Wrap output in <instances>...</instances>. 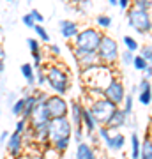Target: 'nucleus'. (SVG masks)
Masks as SVG:
<instances>
[{
  "label": "nucleus",
  "mask_w": 152,
  "mask_h": 159,
  "mask_svg": "<svg viewBox=\"0 0 152 159\" xmlns=\"http://www.w3.org/2000/svg\"><path fill=\"white\" fill-rule=\"evenodd\" d=\"M149 64H150V66H152V57H150V60H149Z\"/></svg>",
  "instance_id": "8fccbe9b"
},
{
  "label": "nucleus",
  "mask_w": 152,
  "mask_h": 159,
  "mask_svg": "<svg viewBox=\"0 0 152 159\" xmlns=\"http://www.w3.org/2000/svg\"><path fill=\"white\" fill-rule=\"evenodd\" d=\"M74 159H97L96 147L90 145V142H80L76 143V152H74Z\"/></svg>",
  "instance_id": "f3484780"
},
{
  "label": "nucleus",
  "mask_w": 152,
  "mask_h": 159,
  "mask_svg": "<svg viewBox=\"0 0 152 159\" xmlns=\"http://www.w3.org/2000/svg\"><path fill=\"white\" fill-rule=\"evenodd\" d=\"M117 108H118L117 104H113L112 101H108L104 96L89 99V110L92 111V115L96 117V120H97L99 125H106L108 120L112 119L113 111H115Z\"/></svg>",
  "instance_id": "39448f33"
},
{
  "label": "nucleus",
  "mask_w": 152,
  "mask_h": 159,
  "mask_svg": "<svg viewBox=\"0 0 152 159\" xmlns=\"http://www.w3.org/2000/svg\"><path fill=\"white\" fill-rule=\"evenodd\" d=\"M0 115H2V108H0Z\"/></svg>",
  "instance_id": "603ef678"
},
{
  "label": "nucleus",
  "mask_w": 152,
  "mask_h": 159,
  "mask_svg": "<svg viewBox=\"0 0 152 159\" xmlns=\"http://www.w3.org/2000/svg\"><path fill=\"white\" fill-rule=\"evenodd\" d=\"M122 44H124L126 50L133 51V53H138V50H140V43L133 35H122Z\"/></svg>",
  "instance_id": "b1692460"
},
{
  "label": "nucleus",
  "mask_w": 152,
  "mask_h": 159,
  "mask_svg": "<svg viewBox=\"0 0 152 159\" xmlns=\"http://www.w3.org/2000/svg\"><path fill=\"white\" fill-rule=\"evenodd\" d=\"M73 140L76 143H80V142H83V140H85V129H83V125H80V127H74V129H73Z\"/></svg>",
  "instance_id": "f704fd0d"
},
{
  "label": "nucleus",
  "mask_w": 152,
  "mask_h": 159,
  "mask_svg": "<svg viewBox=\"0 0 152 159\" xmlns=\"http://www.w3.org/2000/svg\"><path fill=\"white\" fill-rule=\"evenodd\" d=\"M147 66H149V60H145L140 53H136L135 58H133V69H136L138 73H143V69H145Z\"/></svg>",
  "instance_id": "c85d7f7f"
},
{
  "label": "nucleus",
  "mask_w": 152,
  "mask_h": 159,
  "mask_svg": "<svg viewBox=\"0 0 152 159\" xmlns=\"http://www.w3.org/2000/svg\"><path fill=\"white\" fill-rule=\"evenodd\" d=\"M23 147H25V140H23V134L21 133H16L12 131L9 140L6 143V150L11 157H20L23 154Z\"/></svg>",
  "instance_id": "ddd939ff"
},
{
  "label": "nucleus",
  "mask_w": 152,
  "mask_h": 159,
  "mask_svg": "<svg viewBox=\"0 0 152 159\" xmlns=\"http://www.w3.org/2000/svg\"><path fill=\"white\" fill-rule=\"evenodd\" d=\"M126 94H127V92H126L124 83H122L117 76H115V78H113L112 81L104 87V90H103V96L106 97L108 101H112L113 104H117V106H120V104L124 102Z\"/></svg>",
  "instance_id": "9d476101"
},
{
  "label": "nucleus",
  "mask_w": 152,
  "mask_h": 159,
  "mask_svg": "<svg viewBox=\"0 0 152 159\" xmlns=\"http://www.w3.org/2000/svg\"><path fill=\"white\" fill-rule=\"evenodd\" d=\"M140 159H152V138L150 136H145V140L141 142Z\"/></svg>",
  "instance_id": "4be33fe9"
},
{
  "label": "nucleus",
  "mask_w": 152,
  "mask_h": 159,
  "mask_svg": "<svg viewBox=\"0 0 152 159\" xmlns=\"http://www.w3.org/2000/svg\"><path fill=\"white\" fill-rule=\"evenodd\" d=\"M126 20L129 29H133L136 34L140 35H149L152 32V14L150 11L145 9H138V7L131 6L126 11Z\"/></svg>",
  "instance_id": "7ed1b4c3"
},
{
  "label": "nucleus",
  "mask_w": 152,
  "mask_h": 159,
  "mask_svg": "<svg viewBox=\"0 0 152 159\" xmlns=\"http://www.w3.org/2000/svg\"><path fill=\"white\" fill-rule=\"evenodd\" d=\"M108 129H110V127H108ZM103 143L106 145V148L110 150V152L118 154V152H122L124 147H126V134L120 133V131H112L110 129V134H108V138Z\"/></svg>",
  "instance_id": "f8f14e48"
},
{
  "label": "nucleus",
  "mask_w": 152,
  "mask_h": 159,
  "mask_svg": "<svg viewBox=\"0 0 152 159\" xmlns=\"http://www.w3.org/2000/svg\"><path fill=\"white\" fill-rule=\"evenodd\" d=\"M66 2H67V4H74V6H78L81 0H66Z\"/></svg>",
  "instance_id": "de8ad7c7"
},
{
  "label": "nucleus",
  "mask_w": 152,
  "mask_h": 159,
  "mask_svg": "<svg viewBox=\"0 0 152 159\" xmlns=\"http://www.w3.org/2000/svg\"><path fill=\"white\" fill-rule=\"evenodd\" d=\"M140 148H141V140L140 134L133 131L129 136V157L131 159H140Z\"/></svg>",
  "instance_id": "412c9836"
},
{
  "label": "nucleus",
  "mask_w": 152,
  "mask_h": 159,
  "mask_svg": "<svg viewBox=\"0 0 152 159\" xmlns=\"http://www.w3.org/2000/svg\"><path fill=\"white\" fill-rule=\"evenodd\" d=\"M71 55H73V58L76 60L80 71L101 64V60H99V57H97V51H90V50H85V48H78V46H74V44H71Z\"/></svg>",
  "instance_id": "6e6552de"
},
{
  "label": "nucleus",
  "mask_w": 152,
  "mask_h": 159,
  "mask_svg": "<svg viewBox=\"0 0 152 159\" xmlns=\"http://www.w3.org/2000/svg\"><path fill=\"white\" fill-rule=\"evenodd\" d=\"M2 96L6 97V102H7V106H9V108L12 106V102H14V101L18 99V97H20V96L16 94V92H9V90H6L4 94H2Z\"/></svg>",
  "instance_id": "4c0bfd02"
},
{
  "label": "nucleus",
  "mask_w": 152,
  "mask_h": 159,
  "mask_svg": "<svg viewBox=\"0 0 152 159\" xmlns=\"http://www.w3.org/2000/svg\"><path fill=\"white\" fill-rule=\"evenodd\" d=\"M4 71H6V62H4V60H0V74L4 73Z\"/></svg>",
  "instance_id": "49530a36"
},
{
  "label": "nucleus",
  "mask_w": 152,
  "mask_h": 159,
  "mask_svg": "<svg viewBox=\"0 0 152 159\" xmlns=\"http://www.w3.org/2000/svg\"><path fill=\"white\" fill-rule=\"evenodd\" d=\"M35 85L43 89L44 85H48V78H46V64L35 69Z\"/></svg>",
  "instance_id": "bb28decb"
},
{
  "label": "nucleus",
  "mask_w": 152,
  "mask_h": 159,
  "mask_svg": "<svg viewBox=\"0 0 152 159\" xmlns=\"http://www.w3.org/2000/svg\"><path fill=\"white\" fill-rule=\"evenodd\" d=\"M108 159H117V157H108Z\"/></svg>",
  "instance_id": "3c124183"
},
{
  "label": "nucleus",
  "mask_w": 152,
  "mask_h": 159,
  "mask_svg": "<svg viewBox=\"0 0 152 159\" xmlns=\"http://www.w3.org/2000/svg\"><path fill=\"white\" fill-rule=\"evenodd\" d=\"M9 136H11V133L7 129H4L2 133H0V147H6V143H7V140H9Z\"/></svg>",
  "instance_id": "a19ab883"
},
{
  "label": "nucleus",
  "mask_w": 152,
  "mask_h": 159,
  "mask_svg": "<svg viewBox=\"0 0 152 159\" xmlns=\"http://www.w3.org/2000/svg\"><path fill=\"white\" fill-rule=\"evenodd\" d=\"M138 53H140L141 57L145 58V60H150V57H152V46H150V44H147V46H140Z\"/></svg>",
  "instance_id": "e433bc0d"
},
{
  "label": "nucleus",
  "mask_w": 152,
  "mask_h": 159,
  "mask_svg": "<svg viewBox=\"0 0 152 159\" xmlns=\"http://www.w3.org/2000/svg\"><path fill=\"white\" fill-rule=\"evenodd\" d=\"M138 92H136V99L141 106H150L152 104V81L147 78H141L138 83Z\"/></svg>",
  "instance_id": "4468645a"
},
{
  "label": "nucleus",
  "mask_w": 152,
  "mask_h": 159,
  "mask_svg": "<svg viewBox=\"0 0 152 159\" xmlns=\"http://www.w3.org/2000/svg\"><path fill=\"white\" fill-rule=\"evenodd\" d=\"M136 53H133V51L129 50H124V51H120V64L122 66H133V58H135Z\"/></svg>",
  "instance_id": "7c9ffc66"
},
{
  "label": "nucleus",
  "mask_w": 152,
  "mask_h": 159,
  "mask_svg": "<svg viewBox=\"0 0 152 159\" xmlns=\"http://www.w3.org/2000/svg\"><path fill=\"white\" fill-rule=\"evenodd\" d=\"M6 2H9V4H12V2H14V0H6Z\"/></svg>",
  "instance_id": "09e8293b"
},
{
  "label": "nucleus",
  "mask_w": 152,
  "mask_h": 159,
  "mask_svg": "<svg viewBox=\"0 0 152 159\" xmlns=\"http://www.w3.org/2000/svg\"><path fill=\"white\" fill-rule=\"evenodd\" d=\"M106 2H108L112 7H117V6H118V0H106Z\"/></svg>",
  "instance_id": "a18cd8bd"
},
{
  "label": "nucleus",
  "mask_w": 152,
  "mask_h": 159,
  "mask_svg": "<svg viewBox=\"0 0 152 159\" xmlns=\"http://www.w3.org/2000/svg\"><path fill=\"white\" fill-rule=\"evenodd\" d=\"M0 60H6V50L0 46Z\"/></svg>",
  "instance_id": "c03bdc74"
},
{
  "label": "nucleus",
  "mask_w": 152,
  "mask_h": 159,
  "mask_svg": "<svg viewBox=\"0 0 152 159\" xmlns=\"http://www.w3.org/2000/svg\"><path fill=\"white\" fill-rule=\"evenodd\" d=\"M150 81H152V80H150Z\"/></svg>",
  "instance_id": "5fc2aeb1"
},
{
  "label": "nucleus",
  "mask_w": 152,
  "mask_h": 159,
  "mask_svg": "<svg viewBox=\"0 0 152 159\" xmlns=\"http://www.w3.org/2000/svg\"><path fill=\"white\" fill-rule=\"evenodd\" d=\"M21 23L27 27V29H30V30L34 29V25H35L34 18L30 16V12H27V14H23V16H21Z\"/></svg>",
  "instance_id": "58836bf2"
},
{
  "label": "nucleus",
  "mask_w": 152,
  "mask_h": 159,
  "mask_svg": "<svg viewBox=\"0 0 152 159\" xmlns=\"http://www.w3.org/2000/svg\"><path fill=\"white\" fill-rule=\"evenodd\" d=\"M133 106H135V96H133V94H126L124 102H122V110H124L127 115H131V113H135Z\"/></svg>",
  "instance_id": "c756f323"
},
{
  "label": "nucleus",
  "mask_w": 152,
  "mask_h": 159,
  "mask_svg": "<svg viewBox=\"0 0 152 159\" xmlns=\"http://www.w3.org/2000/svg\"><path fill=\"white\" fill-rule=\"evenodd\" d=\"M30 16L34 18V21H35V23H44V21H46L44 14H43L39 9H32V11H30Z\"/></svg>",
  "instance_id": "ea45409f"
},
{
  "label": "nucleus",
  "mask_w": 152,
  "mask_h": 159,
  "mask_svg": "<svg viewBox=\"0 0 152 159\" xmlns=\"http://www.w3.org/2000/svg\"><path fill=\"white\" fill-rule=\"evenodd\" d=\"M83 111H85V104L78 99L69 101V120L73 122V127H80L83 125Z\"/></svg>",
  "instance_id": "2eb2a0df"
},
{
  "label": "nucleus",
  "mask_w": 152,
  "mask_h": 159,
  "mask_svg": "<svg viewBox=\"0 0 152 159\" xmlns=\"http://www.w3.org/2000/svg\"><path fill=\"white\" fill-rule=\"evenodd\" d=\"M97 57H99L101 64L115 67L118 58H120V50H118L117 39H113L112 35L108 34H103V39L99 43V48H97Z\"/></svg>",
  "instance_id": "20e7f679"
},
{
  "label": "nucleus",
  "mask_w": 152,
  "mask_h": 159,
  "mask_svg": "<svg viewBox=\"0 0 152 159\" xmlns=\"http://www.w3.org/2000/svg\"><path fill=\"white\" fill-rule=\"evenodd\" d=\"M133 7H138V9H145V11H150L152 9V0H131Z\"/></svg>",
  "instance_id": "473e14b6"
},
{
  "label": "nucleus",
  "mask_w": 152,
  "mask_h": 159,
  "mask_svg": "<svg viewBox=\"0 0 152 159\" xmlns=\"http://www.w3.org/2000/svg\"><path fill=\"white\" fill-rule=\"evenodd\" d=\"M73 122L69 117H58V119H51L48 125V140L50 143L62 140V138H73Z\"/></svg>",
  "instance_id": "0eeeda50"
},
{
  "label": "nucleus",
  "mask_w": 152,
  "mask_h": 159,
  "mask_svg": "<svg viewBox=\"0 0 152 159\" xmlns=\"http://www.w3.org/2000/svg\"><path fill=\"white\" fill-rule=\"evenodd\" d=\"M50 120H51V117H50L48 108H46V101H41V102H37V106L34 108L32 115L28 117V125L30 127H37V125L48 124Z\"/></svg>",
  "instance_id": "9b49d317"
},
{
  "label": "nucleus",
  "mask_w": 152,
  "mask_h": 159,
  "mask_svg": "<svg viewBox=\"0 0 152 159\" xmlns=\"http://www.w3.org/2000/svg\"><path fill=\"white\" fill-rule=\"evenodd\" d=\"M97 127H99V124H97L96 117L92 115V111L89 110V106H85V111H83V129H85V136L97 133Z\"/></svg>",
  "instance_id": "6ab92c4d"
},
{
  "label": "nucleus",
  "mask_w": 152,
  "mask_h": 159,
  "mask_svg": "<svg viewBox=\"0 0 152 159\" xmlns=\"http://www.w3.org/2000/svg\"><path fill=\"white\" fill-rule=\"evenodd\" d=\"M28 2H34V0H28Z\"/></svg>",
  "instance_id": "864d4df0"
},
{
  "label": "nucleus",
  "mask_w": 152,
  "mask_h": 159,
  "mask_svg": "<svg viewBox=\"0 0 152 159\" xmlns=\"http://www.w3.org/2000/svg\"><path fill=\"white\" fill-rule=\"evenodd\" d=\"M96 25H97L99 30H108V29H112L113 20H112L110 14H99V16L96 18Z\"/></svg>",
  "instance_id": "a878e982"
},
{
  "label": "nucleus",
  "mask_w": 152,
  "mask_h": 159,
  "mask_svg": "<svg viewBox=\"0 0 152 159\" xmlns=\"http://www.w3.org/2000/svg\"><path fill=\"white\" fill-rule=\"evenodd\" d=\"M80 74H81V80H83L85 87L89 90L103 92L104 87L115 78L113 76L115 74V67H110V66H104V64H97V66H92V67L81 69Z\"/></svg>",
  "instance_id": "f257e3e1"
},
{
  "label": "nucleus",
  "mask_w": 152,
  "mask_h": 159,
  "mask_svg": "<svg viewBox=\"0 0 152 159\" xmlns=\"http://www.w3.org/2000/svg\"><path fill=\"white\" fill-rule=\"evenodd\" d=\"M71 140H73V138H62V140H57V142L50 143V145L53 148H57L60 154H64V152H67L69 145H71Z\"/></svg>",
  "instance_id": "cd10ccee"
},
{
  "label": "nucleus",
  "mask_w": 152,
  "mask_h": 159,
  "mask_svg": "<svg viewBox=\"0 0 152 159\" xmlns=\"http://www.w3.org/2000/svg\"><path fill=\"white\" fill-rule=\"evenodd\" d=\"M11 113L14 115V117H23V113H25V97H18L16 101L12 102V106H11Z\"/></svg>",
  "instance_id": "393cba45"
},
{
  "label": "nucleus",
  "mask_w": 152,
  "mask_h": 159,
  "mask_svg": "<svg viewBox=\"0 0 152 159\" xmlns=\"http://www.w3.org/2000/svg\"><path fill=\"white\" fill-rule=\"evenodd\" d=\"M46 108L50 111L51 119H58V117H67L69 115V101L66 96H58V94H48L46 99Z\"/></svg>",
  "instance_id": "1a4fd4ad"
},
{
  "label": "nucleus",
  "mask_w": 152,
  "mask_h": 159,
  "mask_svg": "<svg viewBox=\"0 0 152 159\" xmlns=\"http://www.w3.org/2000/svg\"><path fill=\"white\" fill-rule=\"evenodd\" d=\"M27 46L30 53H37V51H43V46H41V41L35 39V37H28L27 39Z\"/></svg>",
  "instance_id": "2f4dec72"
},
{
  "label": "nucleus",
  "mask_w": 152,
  "mask_h": 159,
  "mask_svg": "<svg viewBox=\"0 0 152 159\" xmlns=\"http://www.w3.org/2000/svg\"><path fill=\"white\" fill-rule=\"evenodd\" d=\"M48 87L58 96H66L71 90V73L64 64H46Z\"/></svg>",
  "instance_id": "f03ea898"
},
{
  "label": "nucleus",
  "mask_w": 152,
  "mask_h": 159,
  "mask_svg": "<svg viewBox=\"0 0 152 159\" xmlns=\"http://www.w3.org/2000/svg\"><path fill=\"white\" fill-rule=\"evenodd\" d=\"M32 30H34V34L37 35V39H39V41H43V43H46V44L51 41L50 34H48V30L44 29V25H43V23H35Z\"/></svg>",
  "instance_id": "5701e85b"
},
{
  "label": "nucleus",
  "mask_w": 152,
  "mask_h": 159,
  "mask_svg": "<svg viewBox=\"0 0 152 159\" xmlns=\"http://www.w3.org/2000/svg\"><path fill=\"white\" fill-rule=\"evenodd\" d=\"M20 71H21V76L25 78V81H27V85L30 87V89H35V69H34V64L30 62H25L20 66Z\"/></svg>",
  "instance_id": "aec40b11"
},
{
  "label": "nucleus",
  "mask_w": 152,
  "mask_h": 159,
  "mask_svg": "<svg viewBox=\"0 0 152 159\" xmlns=\"http://www.w3.org/2000/svg\"><path fill=\"white\" fill-rule=\"evenodd\" d=\"M143 78H147V80H152V66L149 64L145 69H143Z\"/></svg>",
  "instance_id": "37998d69"
},
{
  "label": "nucleus",
  "mask_w": 152,
  "mask_h": 159,
  "mask_svg": "<svg viewBox=\"0 0 152 159\" xmlns=\"http://www.w3.org/2000/svg\"><path fill=\"white\" fill-rule=\"evenodd\" d=\"M133 6V4H131V0H118V9H120V11H127V9H129V7Z\"/></svg>",
  "instance_id": "79ce46f5"
},
{
  "label": "nucleus",
  "mask_w": 152,
  "mask_h": 159,
  "mask_svg": "<svg viewBox=\"0 0 152 159\" xmlns=\"http://www.w3.org/2000/svg\"><path fill=\"white\" fill-rule=\"evenodd\" d=\"M101 39H103V32L97 29V27H85V29H81L78 32V35L74 37L73 44L78 46V48L90 50V51H97Z\"/></svg>",
  "instance_id": "423d86ee"
},
{
  "label": "nucleus",
  "mask_w": 152,
  "mask_h": 159,
  "mask_svg": "<svg viewBox=\"0 0 152 159\" xmlns=\"http://www.w3.org/2000/svg\"><path fill=\"white\" fill-rule=\"evenodd\" d=\"M27 127H28V120L27 119H23V117H20V120H18L16 122V125H14V131H16V133H25V131H27Z\"/></svg>",
  "instance_id": "c9c22d12"
},
{
  "label": "nucleus",
  "mask_w": 152,
  "mask_h": 159,
  "mask_svg": "<svg viewBox=\"0 0 152 159\" xmlns=\"http://www.w3.org/2000/svg\"><path fill=\"white\" fill-rule=\"evenodd\" d=\"M80 30H81L80 25L76 21H73V20H60V21H58V32H60V35H62L66 41H69V43H73Z\"/></svg>",
  "instance_id": "dca6fc26"
},
{
  "label": "nucleus",
  "mask_w": 152,
  "mask_h": 159,
  "mask_svg": "<svg viewBox=\"0 0 152 159\" xmlns=\"http://www.w3.org/2000/svg\"><path fill=\"white\" fill-rule=\"evenodd\" d=\"M127 117H129V115L126 113L122 108H117L115 111H113L112 119L108 120L106 127H110L112 131H120L122 127H126V125H127Z\"/></svg>",
  "instance_id": "a211bd4d"
},
{
  "label": "nucleus",
  "mask_w": 152,
  "mask_h": 159,
  "mask_svg": "<svg viewBox=\"0 0 152 159\" xmlns=\"http://www.w3.org/2000/svg\"><path fill=\"white\" fill-rule=\"evenodd\" d=\"M48 55H50L51 58H58L62 55V48L58 44H50V43H48Z\"/></svg>",
  "instance_id": "72a5a7b5"
}]
</instances>
